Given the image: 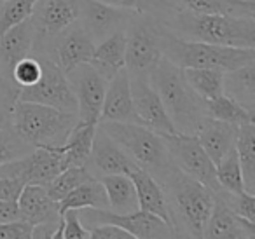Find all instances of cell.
<instances>
[{"mask_svg": "<svg viewBox=\"0 0 255 239\" xmlns=\"http://www.w3.org/2000/svg\"><path fill=\"white\" fill-rule=\"evenodd\" d=\"M95 40L89 37L84 26L79 21H74L44 44L33 46L32 54L49 58L65 74H68L77 65L88 63L95 53Z\"/></svg>", "mask_w": 255, "mask_h": 239, "instance_id": "cell-9", "label": "cell"}, {"mask_svg": "<svg viewBox=\"0 0 255 239\" xmlns=\"http://www.w3.org/2000/svg\"><path fill=\"white\" fill-rule=\"evenodd\" d=\"M19 218V210L16 201H2L0 199V224L12 222Z\"/></svg>", "mask_w": 255, "mask_h": 239, "instance_id": "cell-44", "label": "cell"}, {"mask_svg": "<svg viewBox=\"0 0 255 239\" xmlns=\"http://www.w3.org/2000/svg\"><path fill=\"white\" fill-rule=\"evenodd\" d=\"M217 196L224 201L227 208L233 213L247 218L248 222L255 224V194H250L247 190L243 192H227V190H219Z\"/></svg>", "mask_w": 255, "mask_h": 239, "instance_id": "cell-38", "label": "cell"}, {"mask_svg": "<svg viewBox=\"0 0 255 239\" xmlns=\"http://www.w3.org/2000/svg\"><path fill=\"white\" fill-rule=\"evenodd\" d=\"M215 173L219 190H227V192H243L245 190L243 175H241L240 161H238V154L234 148L220 159L219 164H215Z\"/></svg>", "mask_w": 255, "mask_h": 239, "instance_id": "cell-34", "label": "cell"}, {"mask_svg": "<svg viewBox=\"0 0 255 239\" xmlns=\"http://www.w3.org/2000/svg\"><path fill=\"white\" fill-rule=\"evenodd\" d=\"M166 150L170 154L173 164L185 175L192 176L198 182L205 183L206 187L217 192L219 182H217L215 164L208 157L205 148L201 147L196 134H184V133H171L161 134Z\"/></svg>", "mask_w": 255, "mask_h": 239, "instance_id": "cell-10", "label": "cell"}, {"mask_svg": "<svg viewBox=\"0 0 255 239\" xmlns=\"http://www.w3.org/2000/svg\"><path fill=\"white\" fill-rule=\"evenodd\" d=\"M42 74V67H40L39 58H35L33 54L21 58L18 63L12 68V81L18 88H26V86L35 84L40 79Z\"/></svg>", "mask_w": 255, "mask_h": 239, "instance_id": "cell-39", "label": "cell"}, {"mask_svg": "<svg viewBox=\"0 0 255 239\" xmlns=\"http://www.w3.org/2000/svg\"><path fill=\"white\" fill-rule=\"evenodd\" d=\"M203 238L206 239H254L255 224L247 218L233 213L224 204V201L217 196L213 199L212 213L203 231Z\"/></svg>", "mask_w": 255, "mask_h": 239, "instance_id": "cell-20", "label": "cell"}, {"mask_svg": "<svg viewBox=\"0 0 255 239\" xmlns=\"http://www.w3.org/2000/svg\"><path fill=\"white\" fill-rule=\"evenodd\" d=\"M159 183L166 194L171 225L177 238H203L215 192L205 183L185 175L177 166H173Z\"/></svg>", "mask_w": 255, "mask_h": 239, "instance_id": "cell-1", "label": "cell"}, {"mask_svg": "<svg viewBox=\"0 0 255 239\" xmlns=\"http://www.w3.org/2000/svg\"><path fill=\"white\" fill-rule=\"evenodd\" d=\"M133 14L136 12L103 4L100 0H79L77 21L84 26L95 44H98L112 33L124 30Z\"/></svg>", "mask_w": 255, "mask_h": 239, "instance_id": "cell-15", "label": "cell"}, {"mask_svg": "<svg viewBox=\"0 0 255 239\" xmlns=\"http://www.w3.org/2000/svg\"><path fill=\"white\" fill-rule=\"evenodd\" d=\"M61 217H63L61 239H89V231L81 224L77 210L63 211Z\"/></svg>", "mask_w": 255, "mask_h": 239, "instance_id": "cell-42", "label": "cell"}, {"mask_svg": "<svg viewBox=\"0 0 255 239\" xmlns=\"http://www.w3.org/2000/svg\"><path fill=\"white\" fill-rule=\"evenodd\" d=\"M79 0H37L30 19L35 28L33 46L44 44L63 28L77 21Z\"/></svg>", "mask_w": 255, "mask_h": 239, "instance_id": "cell-16", "label": "cell"}, {"mask_svg": "<svg viewBox=\"0 0 255 239\" xmlns=\"http://www.w3.org/2000/svg\"><path fill=\"white\" fill-rule=\"evenodd\" d=\"M86 169H88L91 176L100 178V176L105 175L129 176L135 169H138V166L112 136H109L96 124L91 152H89L88 162H86Z\"/></svg>", "mask_w": 255, "mask_h": 239, "instance_id": "cell-14", "label": "cell"}, {"mask_svg": "<svg viewBox=\"0 0 255 239\" xmlns=\"http://www.w3.org/2000/svg\"><path fill=\"white\" fill-rule=\"evenodd\" d=\"M39 58L40 67H42L40 79L35 84L19 88L18 100L54 107V109L67 110V112H77V100L68 84L67 74L49 58Z\"/></svg>", "mask_w": 255, "mask_h": 239, "instance_id": "cell-11", "label": "cell"}, {"mask_svg": "<svg viewBox=\"0 0 255 239\" xmlns=\"http://www.w3.org/2000/svg\"><path fill=\"white\" fill-rule=\"evenodd\" d=\"M95 129H96V124L77 122L63 143L51 148V150H54L60 155L63 169L70 168V166H84L86 168L89 152H91Z\"/></svg>", "mask_w": 255, "mask_h": 239, "instance_id": "cell-25", "label": "cell"}, {"mask_svg": "<svg viewBox=\"0 0 255 239\" xmlns=\"http://www.w3.org/2000/svg\"><path fill=\"white\" fill-rule=\"evenodd\" d=\"M222 93L241 105L248 114H255V63L224 72Z\"/></svg>", "mask_w": 255, "mask_h": 239, "instance_id": "cell-24", "label": "cell"}, {"mask_svg": "<svg viewBox=\"0 0 255 239\" xmlns=\"http://www.w3.org/2000/svg\"><path fill=\"white\" fill-rule=\"evenodd\" d=\"M112 120V122H135L138 124L133 107L131 89H129V77L126 68L119 70L109 82H107L105 96H103L100 120Z\"/></svg>", "mask_w": 255, "mask_h": 239, "instance_id": "cell-18", "label": "cell"}, {"mask_svg": "<svg viewBox=\"0 0 255 239\" xmlns=\"http://www.w3.org/2000/svg\"><path fill=\"white\" fill-rule=\"evenodd\" d=\"M107 199L109 210L114 213H131L138 210V199L133 180L128 175H105L100 176Z\"/></svg>", "mask_w": 255, "mask_h": 239, "instance_id": "cell-28", "label": "cell"}, {"mask_svg": "<svg viewBox=\"0 0 255 239\" xmlns=\"http://www.w3.org/2000/svg\"><path fill=\"white\" fill-rule=\"evenodd\" d=\"M32 150V145L23 140L11 126L0 129V166L16 161Z\"/></svg>", "mask_w": 255, "mask_h": 239, "instance_id": "cell-36", "label": "cell"}, {"mask_svg": "<svg viewBox=\"0 0 255 239\" xmlns=\"http://www.w3.org/2000/svg\"><path fill=\"white\" fill-rule=\"evenodd\" d=\"M159 47L163 58L180 68H217L229 72L243 65L255 63V49L182 39L171 33L163 23L159 28Z\"/></svg>", "mask_w": 255, "mask_h": 239, "instance_id": "cell-4", "label": "cell"}, {"mask_svg": "<svg viewBox=\"0 0 255 239\" xmlns=\"http://www.w3.org/2000/svg\"><path fill=\"white\" fill-rule=\"evenodd\" d=\"M88 178H91V175L84 166H70V168L61 169L47 185H44V189L51 199L60 203L68 192H72L75 187L81 185Z\"/></svg>", "mask_w": 255, "mask_h": 239, "instance_id": "cell-33", "label": "cell"}, {"mask_svg": "<svg viewBox=\"0 0 255 239\" xmlns=\"http://www.w3.org/2000/svg\"><path fill=\"white\" fill-rule=\"evenodd\" d=\"M131 89L133 107L138 124L152 129L157 134L177 133L163 102L149 81V75H128Z\"/></svg>", "mask_w": 255, "mask_h": 239, "instance_id": "cell-13", "label": "cell"}, {"mask_svg": "<svg viewBox=\"0 0 255 239\" xmlns=\"http://www.w3.org/2000/svg\"><path fill=\"white\" fill-rule=\"evenodd\" d=\"M67 79L77 100L79 122L98 124L109 81L89 61L72 68L67 74Z\"/></svg>", "mask_w": 255, "mask_h": 239, "instance_id": "cell-12", "label": "cell"}, {"mask_svg": "<svg viewBox=\"0 0 255 239\" xmlns=\"http://www.w3.org/2000/svg\"><path fill=\"white\" fill-rule=\"evenodd\" d=\"M175 9L198 12V14H220L234 18L255 16V2L248 0H168Z\"/></svg>", "mask_w": 255, "mask_h": 239, "instance_id": "cell-27", "label": "cell"}, {"mask_svg": "<svg viewBox=\"0 0 255 239\" xmlns=\"http://www.w3.org/2000/svg\"><path fill=\"white\" fill-rule=\"evenodd\" d=\"M81 224L91 229L100 224H114L128 231L135 239H173L175 229L168 222L149 211L136 210L131 213H114L102 208H81L77 210Z\"/></svg>", "mask_w": 255, "mask_h": 239, "instance_id": "cell-8", "label": "cell"}, {"mask_svg": "<svg viewBox=\"0 0 255 239\" xmlns=\"http://www.w3.org/2000/svg\"><path fill=\"white\" fill-rule=\"evenodd\" d=\"M248 2H255V0H248Z\"/></svg>", "mask_w": 255, "mask_h": 239, "instance_id": "cell-45", "label": "cell"}, {"mask_svg": "<svg viewBox=\"0 0 255 239\" xmlns=\"http://www.w3.org/2000/svg\"><path fill=\"white\" fill-rule=\"evenodd\" d=\"M124 51H126V35L124 30H119L96 44L89 63L107 81H110L117 72L124 68Z\"/></svg>", "mask_w": 255, "mask_h": 239, "instance_id": "cell-26", "label": "cell"}, {"mask_svg": "<svg viewBox=\"0 0 255 239\" xmlns=\"http://www.w3.org/2000/svg\"><path fill=\"white\" fill-rule=\"evenodd\" d=\"M79 122L77 112L54 109L32 102L14 103L11 127L32 147L53 148L61 145Z\"/></svg>", "mask_w": 255, "mask_h": 239, "instance_id": "cell-5", "label": "cell"}, {"mask_svg": "<svg viewBox=\"0 0 255 239\" xmlns=\"http://www.w3.org/2000/svg\"><path fill=\"white\" fill-rule=\"evenodd\" d=\"M35 28L30 18L0 33V84L18 88L12 81V68L21 58L32 54Z\"/></svg>", "mask_w": 255, "mask_h": 239, "instance_id": "cell-17", "label": "cell"}, {"mask_svg": "<svg viewBox=\"0 0 255 239\" xmlns=\"http://www.w3.org/2000/svg\"><path fill=\"white\" fill-rule=\"evenodd\" d=\"M205 107H206V116L217 120L238 124V126L243 122H248V120H254L252 114H248L243 107L238 105L234 100H231L226 95H220L212 100H205Z\"/></svg>", "mask_w": 255, "mask_h": 239, "instance_id": "cell-32", "label": "cell"}, {"mask_svg": "<svg viewBox=\"0 0 255 239\" xmlns=\"http://www.w3.org/2000/svg\"><path fill=\"white\" fill-rule=\"evenodd\" d=\"M14 173L25 185H47L63 169L60 155L46 147H33L23 157L11 162Z\"/></svg>", "mask_w": 255, "mask_h": 239, "instance_id": "cell-19", "label": "cell"}, {"mask_svg": "<svg viewBox=\"0 0 255 239\" xmlns=\"http://www.w3.org/2000/svg\"><path fill=\"white\" fill-rule=\"evenodd\" d=\"M98 126L128 152L140 169L150 173L157 182H163L175 166L161 134L154 133L149 127L135 122L112 120H103L98 122Z\"/></svg>", "mask_w": 255, "mask_h": 239, "instance_id": "cell-6", "label": "cell"}, {"mask_svg": "<svg viewBox=\"0 0 255 239\" xmlns=\"http://www.w3.org/2000/svg\"><path fill=\"white\" fill-rule=\"evenodd\" d=\"M25 187L23 180L12 169L11 162L0 166V199L2 201H16Z\"/></svg>", "mask_w": 255, "mask_h": 239, "instance_id": "cell-40", "label": "cell"}, {"mask_svg": "<svg viewBox=\"0 0 255 239\" xmlns=\"http://www.w3.org/2000/svg\"><path fill=\"white\" fill-rule=\"evenodd\" d=\"M187 84L198 93L203 100H212L222 93L224 72L217 68H182Z\"/></svg>", "mask_w": 255, "mask_h": 239, "instance_id": "cell-31", "label": "cell"}, {"mask_svg": "<svg viewBox=\"0 0 255 239\" xmlns=\"http://www.w3.org/2000/svg\"><path fill=\"white\" fill-rule=\"evenodd\" d=\"M129 178L133 180V185L136 190V199H138V210L149 211L152 215H157L159 218H163L164 222L171 225V215L170 208H168L166 194H164L161 183L154 178L150 173H147L145 169H135L129 175ZM173 227V225H171Z\"/></svg>", "mask_w": 255, "mask_h": 239, "instance_id": "cell-23", "label": "cell"}, {"mask_svg": "<svg viewBox=\"0 0 255 239\" xmlns=\"http://www.w3.org/2000/svg\"><path fill=\"white\" fill-rule=\"evenodd\" d=\"M88 231L89 239H135L128 231L114 224H100Z\"/></svg>", "mask_w": 255, "mask_h": 239, "instance_id": "cell-43", "label": "cell"}, {"mask_svg": "<svg viewBox=\"0 0 255 239\" xmlns=\"http://www.w3.org/2000/svg\"><path fill=\"white\" fill-rule=\"evenodd\" d=\"M149 81L159 95L177 133L196 134L201 122L206 119L205 100L184 79L180 67L161 58L150 70Z\"/></svg>", "mask_w": 255, "mask_h": 239, "instance_id": "cell-3", "label": "cell"}, {"mask_svg": "<svg viewBox=\"0 0 255 239\" xmlns=\"http://www.w3.org/2000/svg\"><path fill=\"white\" fill-rule=\"evenodd\" d=\"M37 0H0V33L30 18Z\"/></svg>", "mask_w": 255, "mask_h": 239, "instance_id": "cell-37", "label": "cell"}, {"mask_svg": "<svg viewBox=\"0 0 255 239\" xmlns=\"http://www.w3.org/2000/svg\"><path fill=\"white\" fill-rule=\"evenodd\" d=\"M103 4L114 5V7L129 9V11L149 14L152 18L159 19L161 23L173 12V5L168 0H100Z\"/></svg>", "mask_w": 255, "mask_h": 239, "instance_id": "cell-35", "label": "cell"}, {"mask_svg": "<svg viewBox=\"0 0 255 239\" xmlns=\"http://www.w3.org/2000/svg\"><path fill=\"white\" fill-rule=\"evenodd\" d=\"M16 203H18L19 218L28 222L32 227L37 224L61 220L58 203L47 196L42 185H25L19 192Z\"/></svg>", "mask_w": 255, "mask_h": 239, "instance_id": "cell-21", "label": "cell"}, {"mask_svg": "<svg viewBox=\"0 0 255 239\" xmlns=\"http://www.w3.org/2000/svg\"><path fill=\"white\" fill-rule=\"evenodd\" d=\"M163 25L182 39L199 40L217 46L255 49V16L234 18V16L198 14L184 9H173Z\"/></svg>", "mask_w": 255, "mask_h": 239, "instance_id": "cell-2", "label": "cell"}, {"mask_svg": "<svg viewBox=\"0 0 255 239\" xmlns=\"http://www.w3.org/2000/svg\"><path fill=\"white\" fill-rule=\"evenodd\" d=\"M234 150L240 161L241 175H243L245 190L255 194V124L248 120L238 126Z\"/></svg>", "mask_w": 255, "mask_h": 239, "instance_id": "cell-29", "label": "cell"}, {"mask_svg": "<svg viewBox=\"0 0 255 239\" xmlns=\"http://www.w3.org/2000/svg\"><path fill=\"white\" fill-rule=\"evenodd\" d=\"M161 21L149 14L136 12L124 26L126 51L124 68L128 75H149L163 58L159 47Z\"/></svg>", "mask_w": 255, "mask_h": 239, "instance_id": "cell-7", "label": "cell"}, {"mask_svg": "<svg viewBox=\"0 0 255 239\" xmlns=\"http://www.w3.org/2000/svg\"><path fill=\"white\" fill-rule=\"evenodd\" d=\"M236 134L238 124L224 122V120H217L212 117H206L199 129L196 131L199 143L213 161V164H219L220 159L233 150L236 143Z\"/></svg>", "mask_w": 255, "mask_h": 239, "instance_id": "cell-22", "label": "cell"}, {"mask_svg": "<svg viewBox=\"0 0 255 239\" xmlns=\"http://www.w3.org/2000/svg\"><path fill=\"white\" fill-rule=\"evenodd\" d=\"M19 88L0 84V129L11 126V117L14 103L18 102Z\"/></svg>", "mask_w": 255, "mask_h": 239, "instance_id": "cell-41", "label": "cell"}, {"mask_svg": "<svg viewBox=\"0 0 255 239\" xmlns=\"http://www.w3.org/2000/svg\"><path fill=\"white\" fill-rule=\"evenodd\" d=\"M60 215L67 210H81V208H102L109 210V199H107L105 189L102 182L95 176L82 182L75 187L72 192H68L63 199L58 203Z\"/></svg>", "mask_w": 255, "mask_h": 239, "instance_id": "cell-30", "label": "cell"}]
</instances>
